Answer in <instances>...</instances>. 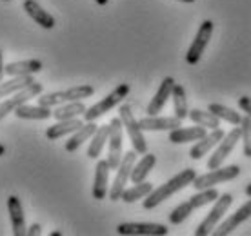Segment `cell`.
Masks as SVG:
<instances>
[{"label": "cell", "instance_id": "6da1fadb", "mask_svg": "<svg viewBox=\"0 0 251 236\" xmlns=\"http://www.w3.org/2000/svg\"><path fill=\"white\" fill-rule=\"evenodd\" d=\"M195 176H197V173H195V169H184V171H180L178 174H175L173 178H170V180L166 182V184H162V186L155 187L153 191H151L148 196L144 198V202H142V207L144 209H155L157 205H160L164 202V200H168L170 196H173L175 193H178V191H182L184 187L191 186V182L195 180Z\"/></svg>", "mask_w": 251, "mask_h": 236}, {"label": "cell", "instance_id": "7a4b0ae2", "mask_svg": "<svg viewBox=\"0 0 251 236\" xmlns=\"http://www.w3.org/2000/svg\"><path fill=\"white\" fill-rule=\"evenodd\" d=\"M219 196H220V193L215 187L201 189L199 193L193 194L191 198H188L186 202H182V204H178L175 209L170 212V224H173V225L182 224L191 212L197 211V209H201V207H204V205H207V204H213Z\"/></svg>", "mask_w": 251, "mask_h": 236}, {"label": "cell", "instance_id": "3957f363", "mask_svg": "<svg viewBox=\"0 0 251 236\" xmlns=\"http://www.w3.org/2000/svg\"><path fill=\"white\" fill-rule=\"evenodd\" d=\"M95 87L89 84H82V86L69 87L64 91H51V93H40L37 96V104L44 107H57L66 102H75V100H84L93 96Z\"/></svg>", "mask_w": 251, "mask_h": 236}, {"label": "cell", "instance_id": "277c9868", "mask_svg": "<svg viewBox=\"0 0 251 236\" xmlns=\"http://www.w3.org/2000/svg\"><path fill=\"white\" fill-rule=\"evenodd\" d=\"M129 91H131L129 84H126V82L124 84H119L111 93L106 94L102 100H99L97 104H93L91 107L86 109V113L82 115V117H84V122H95V120H99L100 117H104V115L109 113L111 109H115L117 106H120L122 100L129 94Z\"/></svg>", "mask_w": 251, "mask_h": 236}, {"label": "cell", "instance_id": "5b68a950", "mask_svg": "<svg viewBox=\"0 0 251 236\" xmlns=\"http://www.w3.org/2000/svg\"><path fill=\"white\" fill-rule=\"evenodd\" d=\"M119 113H120L119 117H120V120H122V125H124L126 133H127V137L131 140L133 149L137 151V155L148 153V142H146V138H144V131H142L138 120L135 118V115H133L131 107L127 106V104H122Z\"/></svg>", "mask_w": 251, "mask_h": 236}, {"label": "cell", "instance_id": "8992f818", "mask_svg": "<svg viewBox=\"0 0 251 236\" xmlns=\"http://www.w3.org/2000/svg\"><path fill=\"white\" fill-rule=\"evenodd\" d=\"M233 204V196L229 193H224L220 194L219 198L213 202V207H211V211L207 212V216L202 220L201 224H199V227L195 229V236H207L211 235L215 231V227L220 224V220H222V216L227 212V209H229V205Z\"/></svg>", "mask_w": 251, "mask_h": 236}, {"label": "cell", "instance_id": "52a82bcc", "mask_svg": "<svg viewBox=\"0 0 251 236\" xmlns=\"http://www.w3.org/2000/svg\"><path fill=\"white\" fill-rule=\"evenodd\" d=\"M135 162H137V151L131 149L127 151L124 156H122V160H120L119 167L115 169L117 174H115V180H113V186L109 187V200L111 202H119L122 193H124L126 186H127V182H129V176H131V169L135 165Z\"/></svg>", "mask_w": 251, "mask_h": 236}, {"label": "cell", "instance_id": "ba28073f", "mask_svg": "<svg viewBox=\"0 0 251 236\" xmlns=\"http://www.w3.org/2000/svg\"><path fill=\"white\" fill-rule=\"evenodd\" d=\"M240 174L239 165H226V167H217V169H207V173L204 174H197L195 180L191 182V186L201 191V189H207V187H215L222 184V182H229L235 180Z\"/></svg>", "mask_w": 251, "mask_h": 236}, {"label": "cell", "instance_id": "9c48e42d", "mask_svg": "<svg viewBox=\"0 0 251 236\" xmlns=\"http://www.w3.org/2000/svg\"><path fill=\"white\" fill-rule=\"evenodd\" d=\"M40 93H42V84L35 80L33 84L24 87V89H20L17 93L6 96V98L0 102V122H2L9 113H15L17 107H20L22 104H25V102H29L31 98H37Z\"/></svg>", "mask_w": 251, "mask_h": 236}, {"label": "cell", "instance_id": "30bf717a", "mask_svg": "<svg viewBox=\"0 0 251 236\" xmlns=\"http://www.w3.org/2000/svg\"><path fill=\"white\" fill-rule=\"evenodd\" d=\"M122 143H124V125L120 117L113 118L109 122V138H107V164L111 169L119 167L120 160H122Z\"/></svg>", "mask_w": 251, "mask_h": 236}, {"label": "cell", "instance_id": "8fae6325", "mask_svg": "<svg viewBox=\"0 0 251 236\" xmlns=\"http://www.w3.org/2000/svg\"><path fill=\"white\" fill-rule=\"evenodd\" d=\"M213 27H215V24L211 20H204L201 24L199 31H197V35H195V38H193V42L189 46L188 53H186V62H188L189 66H195V64L201 62V58H202V55H204V51H206L207 44L211 40Z\"/></svg>", "mask_w": 251, "mask_h": 236}, {"label": "cell", "instance_id": "7c38bea8", "mask_svg": "<svg viewBox=\"0 0 251 236\" xmlns=\"http://www.w3.org/2000/svg\"><path fill=\"white\" fill-rule=\"evenodd\" d=\"M239 140H240V125H235L229 133L224 135V138H222V140L219 142V145L215 147L213 155L207 158V169L220 167V165H222V162L231 155V151L235 149V145H237Z\"/></svg>", "mask_w": 251, "mask_h": 236}, {"label": "cell", "instance_id": "4fadbf2b", "mask_svg": "<svg viewBox=\"0 0 251 236\" xmlns=\"http://www.w3.org/2000/svg\"><path fill=\"white\" fill-rule=\"evenodd\" d=\"M117 233L122 236H166L170 229L162 224H119Z\"/></svg>", "mask_w": 251, "mask_h": 236}, {"label": "cell", "instance_id": "5bb4252c", "mask_svg": "<svg viewBox=\"0 0 251 236\" xmlns=\"http://www.w3.org/2000/svg\"><path fill=\"white\" fill-rule=\"evenodd\" d=\"M250 218H251V196H250V200H248L246 204L240 205L239 209L233 212V214H229V216H227L222 224L215 227L213 235L215 236L229 235V233H233V231L237 229L240 224H244L246 220H250Z\"/></svg>", "mask_w": 251, "mask_h": 236}, {"label": "cell", "instance_id": "9a60e30c", "mask_svg": "<svg viewBox=\"0 0 251 236\" xmlns=\"http://www.w3.org/2000/svg\"><path fill=\"white\" fill-rule=\"evenodd\" d=\"M224 135H226V133L220 129V127L211 129L209 133H206L201 140H197V142H195V145L191 147V151H189V158H193V160H201L202 156H206L209 151H213L215 147L219 145V142L224 138Z\"/></svg>", "mask_w": 251, "mask_h": 236}, {"label": "cell", "instance_id": "2e32d148", "mask_svg": "<svg viewBox=\"0 0 251 236\" xmlns=\"http://www.w3.org/2000/svg\"><path fill=\"white\" fill-rule=\"evenodd\" d=\"M7 212H9V220H11V233L13 236H27V225H25L24 207L19 196L11 194L7 198Z\"/></svg>", "mask_w": 251, "mask_h": 236}, {"label": "cell", "instance_id": "e0dca14e", "mask_svg": "<svg viewBox=\"0 0 251 236\" xmlns=\"http://www.w3.org/2000/svg\"><path fill=\"white\" fill-rule=\"evenodd\" d=\"M22 9H24V11L27 13V17H29L35 24L40 25L42 29H53V27L57 25L55 17H53L51 13L46 11L44 7L40 6L37 0H24Z\"/></svg>", "mask_w": 251, "mask_h": 236}, {"label": "cell", "instance_id": "ac0fdd59", "mask_svg": "<svg viewBox=\"0 0 251 236\" xmlns=\"http://www.w3.org/2000/svg\"><path fill=\"white\" fill-rule=\"evenodd\" d=\"M175 78L173 76H166L162 82H160V86H158V91L155 93V96L151 98V102L148 104V109L146 113L148 115H158V113L162 111L164 106H166V102L171 98V93H173V87H175Z\"/></svg>", "mask_w": 251, "mask_h": 236}, {"label": "cell", "instance_id": "d6986e66", "mask_svg": "<svg viewBox=\"0 0 251 236\" xmlns=\"http://www.w3.org/2000/svg\"><path fill=\"white\" fill-rule=\"evenodd\" d=\"M109 164L107 160H99L95 165V182H93V198L104 200L109 193Z\"/></svg>", "mask_w": 251, "mask_h": 236}, {"label": "cell", "instance_id": "ffe728a7", "mask_svg": "<svg viewBox=\"0 0 251 236\" xmlns=\"http://www.w3.org/2000/svg\"><path fill=\"white\" fill-rule=\"evenodd\" d=\"M142 131H173L182 125V120L173 117H158V115H148L146 118L138 120Z\"/></svg>", "mask_w": 251, "mask_h": 236}, {"label": "cell", "instance_id": "44dd1931", "mask_svg": "<svg viewBox=\"0 0 251 236\" xmlns=\"http://www.w3.org/2000/svg\"><path fill=\"white\" fill-rule=\"evenodd\" d=\"M44 69V64L38 58H27V60H19V62L7 64L4 71L9 76H24V75H37Z\"/></svg>", "mask_w": 251, "mask_h": 236}, {"label": "cell", "instance_id": "7402d4cb", "mask_svg": "<svg viewBox=\"0 0 251 236\" xmlns=\"http://www.w3.org/2000/svg\"><path fill=\"white\" fill-rule=\"evenodd\" d=\"M84 125V120L80 118H69V120H57V124L50 125L46 129V138L48 140H58V138L66 137V135H71L75 133L78 127Z\"/></svg>", "mask_w": 251, "mask_h": 236}, {"label": "cell", "instance_id": "603a6c76", "mask_svg": "<svg viewBox=\"0 0 251 236\" xmlns=\"http://www.w3.org/2000/svg\"><path fill=\"white\" fill-rule=\"evenodd\" d=\"M97 127H99V125L95 124V122H84V125H82V127H78L75 133H71V137H69V140L66 142L64 149L68 151V153H75L82 143L88 142V140H91V137L95 135Z\"/></svg>", "mask_w": 251, "mask_h": 236}, {"label": "cell", "instance_id": "cb8c5ba5", "mask_svg": "<svg viewBox=\"0 0 251 236\" xmlns=\"http://www.w3.org/2000/svg\"><path fill=\"white\" fill-rule=\"evenodd\" d=\"M207 133L206 127L202 125H195V127H176V129L170 131V142L173 143H188V142H197L201 140Z\"/></svg>", "mask_w": 251, "mask_h": 236}, {"label": "cell", "instance_id": "d4e9b609", "mask_svg": "<svg viewBox=\"0 0 251 236\" xmlns=\"http://www.w3.org/2000/svg\"><path fill=\"white\" fill-rule=\"evenodd\" d=\"M15 117L20 118V120H48V118L53 117V109L40 106V104L29 106L25 102V104H22L20 107L15 109Z\"/></svg>", "mask_w": 251, "mask_h": 236}, {"label": "cell", "instance_id": "484cf974", "mask_svg": "<svg viewBox=\"0 0 251 236\" xmlns=\"http://www.w3.org/2000/svg\"><path fill=\"white\" fill-rule=\"evenodd\" d=\"M155 164H157V156L153 155V153H144L142 158L138 162H135V165L131 169V176H129V180L133 184H138V182H144L148 178V174L151 173V169L155 167Z\"/></svg>", "mask_w": 251, "mask_h": 236}, {"label": "cell", "instance_id": "4316f807", "mask_svg": "<svg viewBox=\"0 0 251 236\" xmlns=\"http://www.w3.org/2000/svg\"><path fill=\"white\" fill-rule=\"evenodd\" d=\"M86 104L82 100H75V102H66L60 104L53 109V118L55 120H69V118H78L80 115L86 113Z\"/></svg>", "mask_w": 251, "mask_h": 236}, {"label": "cell", "instance_id": "83f0119b", "mask_svg": "<svg viewBox=\"0 0 251 236\" xmlns=\"http://www.w3.org/2000/svg\"><path fill=\"white\" fill-rule=\"evenodd\" d=\"M107 138H109V124L99 125L97 131H95V135L91 137V142H89V147H88V156L91 160H97L100 156Z\"/></svg>", "mask_w": 251, "mask_h": 236}, {"label": "cell", "instance_id": "f1b7e54d", "mask_svg": "<svg viewBox=\"0 0 251 236\" xmlns=\"http://www.w3.org/2000/svg\"><path fill=\"white\" fill-rule=\"evenodd\" d=\"M153 189H155V186H153L151 182H146V180L138 182V184H133L131 187H126L120 200L126 202V204H133V202H137V200H144Z\"/></svg>", "mask_w": 251, "mask_h": 236}, {"label": "cell", "instance_id": "f546056e", "mask_svg": "<svg viewBox=\"0 0 251 236\" xmlns=\"http://www.w3.org/2000/svg\"><path fill=\"white\" fill-rule=\"evenodd\" d=\"M33 75H24V76H11V80L0 82V98H6L9 94L17 93L20 89L27 87L29 84H33Z\"/></svg>", "mask_w": 251, "mask_h": 236}, {"label": "cell", "instance_id": "4dcf8cb0", "mask_svg": "<svg viewBox=\"0 0 251 236\" xmlns=\"http://www.w3.org/2000/svg\"><path fill=\"white\" fill-rule=\"evenodd\" d=\"M171 98H173V113H175L176 118H188L189 115V107H188V96H186V89H184L180 84H175L173 87V93H171Z\"/></svg>", "mask_w": 251, "mask_h": 236}, {"label": "cell", "instance_id": "1f68e13d", "mask_svg": "<svg viewBox=\"0 0 251 236\" xmlns=\"http://www.w3.org/2000/svg\"><path fill=\"white\" fill-rule=\"evenodd\" d=\"M188 118L197 125H202L206 129H217L220 127V118H217L211 111H202V109H191Z\"/></svg>", "mask_w": 251, "mask_h": 236}, {"label": "cell", "instance_id": "d6a6232c", "mask_svg": "<svg viewBox=\"0 0 251 236\" xmlns=\"http://www.w3.org/2000/svg\"><path fill=\"white\" fill-rule=\"evenodd\" d=\"M207 111H211L217 118H220V122L224 120L227 124L231 125H240L242 122V117H240V113L233 111L231 107H226L222 106V104H209V109Z\"/></svg>", "mask_w": 251, "mask_h": 236}, {"label": "cell", "instance_id": "836d02e7", "mask_svg": "<svg viewBox=\"0 0 251 236\" xmlns=\"http://www.w3.org/2000/svg\"><path fill=\"white\" fill-rule=\"evenodd\" d=\"M240 140H242V149L246 158H251V118L246 115L240 122Z\"/></svg>", "mask_w": 251, "mask_h": 236}, {"label": "cell", "instance_id": "e575fe53", "mask_svg": "<svg viewBox=\"0 0 251 236\" xmlns=\"http://www.w3.org/2000/svg\"><path fill=\"white\" fill-rule=\"evenodd\" d=\"M239 107L251 118V96H240V98H239Z\"/></svg>", "mask_w": 251, "mask_h": 236}, {"label": "cell", "instance_id": "d590c367", "mask_svg": "<svg viewBox=\"0 0 251 236\" xmlns=\"http://www.w3.org/2000/svg\"><path fill=\"white\" fill-rule=\"evenodd\" d=\"M42 235V225L40 224H31L27 227V236H38Z\"/></svg>", "mask_w": 251, "mask_h": 236}, {"label": "cell", "instance_id": "8d00e7d4", "mask_svg": "<svg viewBox=\"0 0 251 236\" xmlns=\"http://www.w3.org/2000/svg\"><path fill=\"white\" fill-rule=\"evenodd\" d=\"M4 62H2V49H0V82L4 80V75H6V71H4Z\"/></svg>", "mask_w": 251, "mask_h": 236}, {"label": "cell", "instance_id": "74e56055", "mask_svg": "<svg viewBox=\"0 0 251 236\" xmlns=\"http://www.w3.org/2000/svg\"><path fill=\"white\" fill-rule=\"evenodd\" d=\"M95 2H97L99 6H106V4H107V2H109V0H95Z\"/></svg>", "mask_w": 251, "mask_h": 236}, {"label": "cell", "instance_id": "f35d334b", "mask_svg": "<svg viewBox=\"0 0 251 236\" xmlns=\"http://www.w3.org/2000/svg\"><path fill=\"white\" fill-rule=\"evenodd\" d=\"M246 194H248V196H251V182L246 186Z\"/></svg>", "mask_w": 251, "mask_h": 236}, {"label": "cell", "instance_id": "ab89813d", "mask_svg": "<svg viewBox=\"0 0 251 236\" xmlns=\"http://www.w3.org/2000/svg\"><path fill=\"white\" fill-rule=\"evenodd\" d=\"M4 153H6V145L0 143V156H4Z\"/></svg>", "mask_w": 251, "mask_h": 236}, {"label": "cell", "instance_id": "60d3db41", "mask_svg": "<svg viewBox=\"0 0 251 236\" xmlns=\"http://www.w3.org/2000/svg\"><path fill=\"white\" fill-rule=\"evenodd\" d=\"M60 235H62L60 231H53V233H51V236H60Z\"/></svg>", "mask_w": 251, "mask_h": 236}, {"label": "cell", "instance_id": "b9f144b4", "mask_svg": "<svg viewBox=\"0 0 251 236\" xmlns=\"http://www.w3.org/2000/svg\"><path fill=\"white\" fill-rule=\"evenodd\" d=\"M178 2H184V4H193L195 0H178Z\"/></svg>", "mask_w": 251, "mask_h": 236}, {"label": "cell", "instance_id": "7bdbcfd3", "mask_svg": "<svg viewBox=\"0 0 251 236\" xmlns=\"http://www.w3.org/2000/svg\"><path fill=\"white\" fill-rule=\"evenodd\" d=\"M4 2H9V0H4Z\"/></svg>", "mask_w": 251, "mask_h": 236}]
</instances>
